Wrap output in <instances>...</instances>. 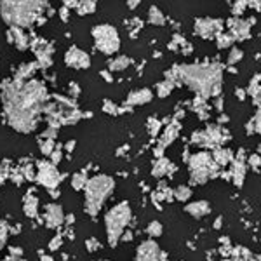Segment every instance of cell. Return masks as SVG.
<instances>
[{
  "label": "cell",
  "mask_w": 261,
  "mask_h": 261,
  "mask_svg": "<svg viewBox=\"0 0 261 261\" xmlns=\"http://www.w3.org/2000/svg\"><path fill=\"white\" fill-rule=\"evenodd\" d=\"M244 58V50L239 49V47H231L230 49V54H228V65H235V63H239Z\"/></svg>",
  "instance_id": "obj_29"
},
{
  "label": "cell",
  "mask_w": 261,
  "mask_h": 261,
  "mask_svg": "<svg viewBox=\"0 0 261 261\" xmlns=\"http://www.w3.org/2000/svg\"><path fill=\"white\" fill-rule=\"evenodd\" d=\"M185 211L190 214V216L199 220V218H204L211 213V205L205 200H197V202H190V204L185 205Z\"/></svg>",
  "instance_id": "obj_15"
},
{
  "label": "cell",
  "mask_w": 261,
  "mask_h": 261,
  "mask_svg": "<svg viewBox=\"0 0 261 261\" xmlns=\"http://www.w3.org/2000/svg\"><path fill=\"white\" fill-rule=\"evenodd\" d=\"M105 112H108V113H119L117 107L113 103H110V101H105Z\"/></svg>",
  "instance_id": "obj_36"
},
{
  "label": "cell",
  "mask_w": 261,
  "mask_h": 261,
  "mask_svg": "<svg viewBox=\"0 0 261 261\" xmlns=\"http://www.w3.org/2000/svg\"><path fill=\"white\" fill-rule=\"evenodd\" d=\"M65 63L75 70H82V68H89L91 66V58H89V54H86L79 47H70L65 53Z\"/></svg>",
  "instance_id": "obj_11"
},
{
  "label": "cell",
  "mask_w": 261,
  "mask_h": 261,
  "mask_svg": "<svg viewBox=\"0 0 261 261\" xmlns=\"http://www.w3.org/2000/svg\"><path fill=\"white\" fill-rule=\"evenodd\" d=\"M223 105H225V99H223V96H218L216 101H214V107H216V110H223Z\"/></svg>",
  "instance_id": "obj_37"
},
{
  "label": "cell",
  "mask_w": 261,
  "mask_h": 261,
  "mask_svg": "<svg viewBox=\"0 0 261 261\" xmlns=\"http://www.w3.org/2000/svg\"><path fill=\"white\" fill-rule=\"evenodd\" d=\"M130 65V60L127 56H119L115 60H112L108 63V70L110 71H120V70H125L127 66Z\"/></svg>",
  "instance_id": "obj_23"
},
{
  "label": "cell",
  "mask_w": 261,
  "mask_h": 261,
  "mask_svg": "<svg viewBox=\"0 0 261 261\" xmlns=\"http://www.w3.org/2000/svg\"><path fill=\"white\" fill-rule=\"evenodd\" d=\"M230 140V134L221 125H209L207 129L192 134V141L197 143L202 148H218L225 141Z\"/></svg>",
  "instance_id": "obj_8"
},
{
  "label": "cell",
  "mask_w": 261,
  "mask_h": 261,
  "mask_svg": "<svg viewBox=\"0 0 261 261\" xmlns=\"http://www.w3.org/2000/svg\"><path fill=\"white\" fill-rule=\"evenodd\" d=\"M259 75H256V77H252V81L249 84V89H247V94L254 96V98H258L261 94V84H259Z\"/></svg>",
  "instance_id": "obj_27"
},
{
  "label": "cell",
  "mask_w": 261,
  "mask_h": 261,
  "mask_svg": "<svg viewBox=\"0 0 261 261\" xmlns=\"http://www.w3.org/2000/svg\"><path fill=\"white\" fill-rule=\"evenodd\" d=\"M178 133H179V124L167 125V129L164 130V134H162V138H161V143H159V148H157V155H159V157L162 155L164 146L171 145V143L174 141L176 138H178Z\"/></svg>",
  "instance_id": "obj_17"
},
{
  "label": "cell",
  "mask_w": 261,
  "mask_h": 261,
  "mask_svg": "<svg viewBox=\"0 0 261 261\" xmlns=\"http://www.w3.org/2000/svg\"><path fill=\"white\" fill-rule=\"evenodd\" d=\"M252 124H254V133L261 134V105L258 107V110H256V115H254V119H252Z\"/></svg>",
  "instance_id": "obj_33"
},
{
  "label": "cell",
  "mask_w": 261,
  "mask_h": 261,
  "mask_svg": "<svg viewBox=\"0 0 261 261\" xmlns=\"http://www.w3.org/2000/svg\"><path fill=\"white\" fill-rule=\"evenodd\" d=\"M6 241H7V226L0 221V249L6 246Z\"/></svg>",
  "instance_id": "obj_34"
},
{
  "label": "cell",
  "mask_w": 261,
  "mask_h": 261,
  "mask_svg": "<svg viewBox=\"0 0 261 261\" xmlns=\"http://www.w3.org/2000/svg\"><path fill=\"white\" fill-rule=\"evenodd\" d=\"M221 225H223V218H216V221H214V230H220L221 228Z\"/></svg>",
  "instance_id": "obj_39"
},
{
  "label": "cell",
  "mask_w": 261,
  "mask_h": 261,
  "mask_svg": "<svg viewBox=\"0 0 261 261\" xmlns=\"http://www.w3.org/2000/svg\"><path fill=\"white\" fill-rule=\"evenodd\" d=\"M37 204H39V200H37L35 195L30 193V195L24 197V213H27L30 218L37 216V211H39V209H37Z\"/></svg>",
  "instance_id": "obj_22"
},
{
  "label": "cell",
  "mask_w": 261,
  "mask_h": 261,
  "mask_svg": "<svg viewBox=\"0 0 261 261\" xmlns=\"http://www.w3.org/2000/svg\"><path fill=\"white\" fill-rule=\"evenodd\" d=\"M246 94H247V92L244 91V89H235V98H239L241 101L246 99Z\"/></svg>",
  "instance_id": "obj_38"
},
{
  "label": "cell",
  "mask_w": 261,
  "mask_h": 261,
  "mask_svg": "<svg viewBox=\"0 0 261 261\" xmlns=\"http://www.w3.org/2000/svg\"><path fill=\"white\" fill-rule=\"evenodd\" d=\"M2 99L11 127H14L19 133H32L37 125L42 107H44L45 87L44 84L37 81H30L28 84L16 81L6 87Z\"/></svg>",
  "instance_id": "obj_1"
},
{
  "label": "cell",
  "mask_w": 261,
  "mask_h": 261,
  "mask_svg": "<svg viewBox=\"0 0 261 261\" xmlns=\"http://www.w3.org/2000/svg\"><path fill=\"white\" fill-rule=\"evenodd\" d=\"M113 188H115V181L110 176L99 174L87 179L86 187H84V193H86V211L91 216H96L101 211L105 200L112 195Z\"/></svg>",
  "instance_id": "obj_4"
},
{
  "label": "cell",
  "mask_w": 261,
  "mask_h": 261,
  "mask_svg": "<svg viewBox=\"0 0 261 261\" xmlns=\"http://www.w3.org/2000/svg\"><path fill=\"white\" fill-rule=\"evenodd\" d=\"M172 89H174V84L169 82V81H164L161 84H157V94H159V98H166V96H169Z\"/></svg>",
  "instance_id": "obj_25"
},
{
  "label": "cell",
  "mask_w": 261,
  "mask_h": 261,
  "mask_svg": "<svg viewBox=\"0 0 261 261\" xmlns=\"http://www.w3.org/2000/svg\"><path fill=\"white\" fill-rule=\"evenodd\" d=\"M230 28V35L233 37L235 40L242 42V40H247L251 37V24L247 21H242V19H235V18H230L226 21Z\"/></svg>",
  "instance_id": "obj_13"
},
{
  "label": "cell",
  "mask_w": 261,
  "mask_h": 261,
  "mask_svg": "<svg viewBox=\"0 0 261 261\" xmlns=\"http://www.w3.org/2000/svg\"><path fill=\"white\" fill-rule=\"evenodd\" d=\"M148 21L151 24H155V27H162L164 23H166V16L162 14V11L159 9L157 6L150 7L148 11Z\"/></svg>",
  "instance_id": "obj_20"
},
{
  "label": "cell",
  "mask_w": 261,
  "mask_h": 261,
  "mask_svg": "<svg viewBox=\"0 0 261 261\" xmlns=\"http://www.w3.org/2000/svg\"><path fill=\"white\" fill-rule=\"evenodd\" d=\"M45 4L40 2H2L0 4V14L12 28H27L39 16V9Z\"/></svg>",
  "instance_id": "obj_3"
},
{
  "label": "cell",
  "mask_w": 261,
  "mask_h": 261,
  "mask_svg": "<svg viewBox=\"0 0 261 261\" xmlns=\"http://www.w3.org/2000/svg\"><path fill=\"white\" fill-rule=\"evenodd\" d=\"M179 84H187L200 98L207 99L209 96L218 98L221 96L223 66L207 63V65H181Z\"/></svg>",
  "instance_id": "obj_2"
},
{
  "label": "cell",
  "mask_w": 261,
  "mask_h": 261,
  "mask_svg": "<svg viewBox=\"0 0 261 261\" xmlns=\"http://www.w3.org/2000/svg\"><path fill=\"white\" fill-rule=\"evenodd\" d=\"M44 218H45V223L47 226H60L63 220H65V214H63V209L61 205L58 204H47L45 205V213H44Z\"/></svg>",
  "instance_id": "obj_14"
},
{
  "label": "cell",
  "mask_w": 261,
  "mask_h": 261,
  "mask_svg": "<svg viewBox=\"0 0 261 261\" xmlns=\"http://www.w3.org/2000/svg\"><path fill=\"white\" fill-rule=\"evenodd\" d=\"M101 77L107 79V82H112V75H110V71H101Z\"/></svg>",
  "instance_id": "obj_40"
},
{
  "label": "cell",
  "mask_w": 261,
  "mask_h": 261,
  "mask_svg": "<svg viewBox=\"0 0 261 261\" xmlns=\"http://www.w3.org/2000/svg\"><path fill=\"white\" fill-rule=\"evenodd\" d=\"M247 162H249L251 169H254V171H258L259 167H261V157H259V155H256V153L249 155V159H247Z\"/></svg>",
  "instance_id": "obj_32"
},
{
  "label": "cell",
  "mask_w": 261,
  "mask_h": 261,
  "mask_svg": "<svg viewBox=\"0 0 261 261\" xmlns=\"http://www.w3.org/2000/svg\"><path fill=\"white\" fill-rule=\"evenodd\" d=\"M77 7H79V14H91L96 9V2H82Z\"/></svg>",
  "instance_id": "obj_31"
},
{
  "label": "cell",
  "mask_w": 261,
  "mask_h": 261,
  "mask_svg": "<svg viewBox=\"0 0 261 261\" xmlns=\"http://www.w3.org/2000/svg\"><path fill=\"white\" fill-rule=\"evenodd\" d=\"M44 261H50V258H44Z\"/></svg>",
  "instance_id": "obj_43"
},
{
  "label": "cell",
  "mask_w": 261,
  "mask_h": 261,
  "mask_svg": "<svg viewBox=\"0 0 261 261\" xmlns=\"http://www.w3.org/2000/svg\"><path fill=\"white\" fill-rule=\"evenodd\" d=\"M230 178L233 181L235 187L241 188L244 185V178H246V164L244 161H237L233 159V166H231V171H230Z\"/></svg>",
  "instance_id": "obj_18"
},
{
  "label": "cell",
  "mask_w": 261,
  "mask_h": 261,
  "mask_svg": "<svg viewBox=\"0 0 261 261\" xmlns=\"http://www.w3.org/2000/svg\"><path fill=\"white\" fill-rule=\"evenodd\" d=\"M92 39H94V45L96 49L101 50L103 54L110 56V54H115L120 47V37L119 32H117L115 27L112 24H98V27L92 28Z\"/></svg>",
  "instance_id": "obj_7"
},
{
  "label": "cell",
  "mask_w": 261,
  "mask_h": 261,
  "mask_svg": "<svg viewBox=\"0 0 261 261\" xmlns=\"http://www.w3.org/2000/svg\"><path fill=\"white\" fill-rule=\"evenodd\" d=\"M188 169H190L192 185H204L218 172V166L207 151H199L188 161Z\"/></svg>",
  "instance_id": "obj_6"
},
{
  "label": "cell",
  "mask_w": 261,
  "mask_h": 261,
  "mask_svg": "<svg viewBox=\"0 0 261 261\" xmlns=\"http://www.w3.org/2000/svg\"><path fill=\"white\" fill-rule=\"evenodd\" d=\"M39 181L44 187L47 188H56L58 183H60V172L54 167L53 162H42L39 167Z\"/></svg>",
  "instance_id": "obj_12"
},
{
  "label": "cell",
  "mask_w": 261,
  "mask_h": 261,
  "mask_svg": "<svg viewBox=\"0 0 261 261\" xmlns=\"http://www.w3.org/2000/svg\"><path fill=\"white\" fill-rule=\"evenodd\" d=\"M247 6H249V2H237V4H235V6H233V14H242V9H244V7H247Z\"/></svg>",
  "instance_id": "obj_35"
},
{
  "label": "cell",
  "mask_w": 261,
  "mask_h": 261,
  "mask_svg": "<svg viewBox=\"0 0 261 261\" xmlns=\"http://www.w3.org/2000/svg\"><path fill=\"white\" fill-rule=\"evenodd\" d=\"M86 183H87V178L82 174V172H77V174L71 178V187L75 188V190H84V187H86Z\"/></svg>",
  "instance_id": "obj_28"
},
{
  "label": "cell",
  "mask_w": 261,
  "mask_h": 261,
  "mask_svg": "<svg viewBox=\"0 0 261 261\" xmlns=\"http://www.w3.org/2000/svg\"><path fill=\"white\" fill-rule=\"evenodd\" d=\"M130 218H133V213H130V205L129 202H120L115 207H112L110 211L105 216V226H107V237H108V244L112 247H115L119 241L124 235L125 226L129 225Z\"/></svg>",
  "instance_id": "obj_5"
},
{
  "label": "cell",
  "mask_w": 261,
  "mask_h": 261,
  "mask_svg": "<svg viewBox=\"0 0 261 261\" xmlns=\"http://www.w3.org/2000/svg\"><path fill=\"white\" fill-rule=\"evenodd\" d=\"M233 42L235 39L230 35V33H220V35L216 37V45H218V49H228L233 45Z\"/></svg>",
  "instance_id": "obj_24"
},
{
  "label": "cell",
  "mask_w": 261,
  "mask_h": 261,
  "mask_svg": "<svg viewBox=\"0 0 261 261\" xmlns=\"http://www.w3.org/2000/svg\"><path fill=\"white\" fill-rule=\"evenodd\" d=\"M193 32L200 37V39H216L223 32V21L213 19V18H200L195 21V28Z\"/></svg>",
  "instance_id": "obj_9"
},
{
  "label": "cell",
  "mask_w": 261,
  "mask_h": 261,
  "mask_svg": "<svg viewBox=\"0 0 261 261\" xmlns=\"http://www.w3.org/2000/svg\"><path fill=\"white\" fill-rule=\"evenodd\" d=\"M136 261H167V254L155 241H145L136 251Z\"/></svg>",
  "instance_id": "obj_10"
},
{
  "label": "cell",
  "mask_w": 261,
  "mask_h": 261,
  "mask_svg": "<svg viewBox=\"0 0 261 261\" xmlns=\"http://www.w3.org/2000/svg\"><path fill=\"white\" fill-rule=\"evenodd\" d=\"M127 6L129 7H136V6H140V2H127Z\"/></svg>",
  "instance_id": "obj_42"
},
{
  "label": "cell",
  "mask_w": 261,
  "mask_h": 261,
  "mask_svg": "<svg viewBox=\"0 0 261 261\" xmlns=\"http://www.w3.org/2000/svg\"><path fill=\"white\" fill-rule=\"evenodd\" d=\"M146 233H148L150 237H161V235H162V225L159 221H151L148 225V228H146Z\"/></svg>",
  "instance_id": "obj_30"
},
{
  "label": "cell",
  "mask_w": 261,
  "mask_h": 261,
  "mask_svg": "<svg viewBox=\"0 0 261 261\" xmlns=\"http://www.w3.org/2000/svg\"><path fill=\"white\" fill-rule=\"evenodd\" d=\"M218 122H220V125L226 124V122H228V117H226V115H221V117H220V120H218Z\"/></svg>",
  "instance_id": "obj_41"
},
{
  "label": "cell",
  "mask_w": 261,
  "mask_h": 261,
  "mask_svg": "<svg viewBox=\"0 0 261 261\" xmlns=\"http://www.w3.org/2000/svg\"><path fill=\"white\" fill-rule=\"evenodd\" d=\"M171 169V162H169V159H164L161 157L159 159V162L153 166V176H157V178H162V176H166L167 174V171Z\"/></svg>",
  "instance_id": "obj_21"
},
{
  "label": "cell",
  "mask_w": 261,
  "mask_h": 261,
  "mask_svg": "<svg viewBox=\"0 0 261 261\" xmlns=\"http://www.w3.org/2000/svg\"><path fill=\"white\" fill-rule=\"evenodd\" d=\"M211 157H213V161H214V164H216L218 167H225V166H228L231 161H233V153H231L228 148H221V146L214 148Z\"/></svg>",
  "instance_id": "obj_19"
},
{
  "label": "cell",
  "mask_w": 261,
  "mask_h": 261,
  "mask_svg": "<svg viewBox=\"0 0 261 261\" xmlns=\"http://www.w3.org/2000/svg\"><path fill=\"white\" fill-rule=\"evenodd\" d=\"M151 98H153V92L150 89H140V91L130 92L127 96V99H125V103H127V107H138V105L150 103Z\"/></svg>",
  "instance_id": "obj_16"
},
{
  "label": "cell",
  "mask_w": 261,
  "mask_h": 261,
  "mask_svg": "<svg viewBox=\"0 0 261 261\" xmlns=\"http://www.w3.org/2000/svg\"><path fill=\"white\" fill-rule=\"evenodd\" d=\"M172 193H174V199L179 202H187L192 197V190L188 187H178Z\"/></svg>",
  "instance_id": "obj_26"
}]
</instances>
